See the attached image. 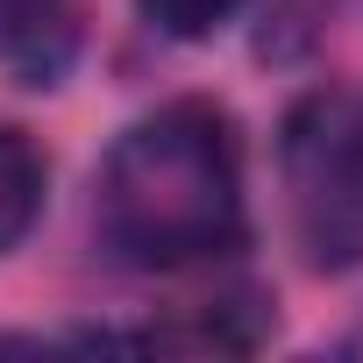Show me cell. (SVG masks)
Wrapping results in <instances>:
<instances>
[{
  "label": "cell",
  "instance_id": "cell-4",
  "mask_svg": "<svg viewBox=\"0 0 363 363\" xmlns=\"http://www.w3.org/2000/svg\"><path fill=\"white\" fill-rule=\"evenodd\" d=\"M43 214V150L0 121V250H15Z\"/></svg>",
  "mask_w": 363,
  "mask_h": 363
},
{
  "label": "cell",
  "instance_id": "cell-1",
  "mask_svg": "<svg viewBox=\"0 0 363 363\" xmlns=\"http://www.w3.org/2000/svg\"><path fill=\"white\" fill-rule=\"evenodd\" d=\"M100 221L135 264H200L242 242V150L214 100H171L114 135Z\"/></svg>",
  "mask_w": 363,
  "mask_h": 363
},
{
  "label": "cell",
  "instance_id": "cell-5",
  "mask_svg": "<svg viewBox=\"0 0 363 363\" xmlns=\"http://www.w3.org/2000/svg\"><path fill=\"white\" fill-rule=\"evenodd\" d=\"M143 8V22L150 29H164V36H178V43H193V36H214L242 0H135Z\"/></svg>",
  "mask_w": 363,
  "mask_h": 363
},
{
  "label": "cell",
  "instance_id": "cell-2",
  "mask_svg": "<svg viewBox=\"0 0 363 363\" xmlns=\"http://www.w3.org/2000/svg\"><path fill=\"white\" fill-rule=\"evenodd\" d=\"M285 186L313 264H363V93H313L292 114Z\"/></svg>",
  "mask_w": 363,
  "mask_h": 363
},
{
  "label": "cell",
  "instance_id": "cell-3",
  "mask_svg": "<svg viewBox=\"0 0 363 363\" xmlns=\"http://www.w3.org/2000/svg\"><path fill=\"white\" fill-rule=\"evenodd\" d=\"M79 8L72 0H0V65L22 86H50L72 65Z\"/></svg>",
  "mask_w": 363,
  "mask_h": 363
}]
</instances>
